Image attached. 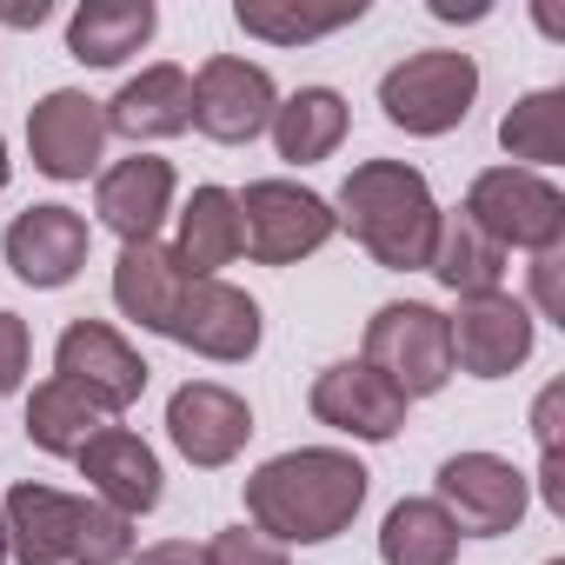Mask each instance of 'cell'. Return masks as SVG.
I'll return each instance as SVG.
<instances>
[{
    "instance_id": "6da1fadb",
    "label": "cell",
    "mask_w": 565,
    "mask_h": 565,
    "mask_svg": "<svg viewBox=\"0 0 565 565\" xmlns=\"http://www.w3.org/2000/svg\"><path fill=\"white\" fill-rule=\"evenodd\" d=\"M373 472L347 446H294L246 479V519L273 545H327L366 505Z\"/></svg>"
},
{
    "instance_id": "7a4b0ae2",
    "label": "cell",
    "mask_w": 565,
    "mask_h": 565,
    "mask_svg": "<svg viewBox=\"0 0 565 565\" xmlns=\"http://www.w3.org/2000/svg\"><path fill=\"white\" fill-rule=\"evenodd\" d=\"M333 220L373 253L386 273H426L439 239V200L433 180L406 160H360L333 200Z\"/></svg>"
},
{
    "instance_id": "3957f363",
    "label": "cell",
    "mask_w": 565,
    "mask_h": 565,
    "mask_svg": "<svg viewBox=\"0 0 565 565\" xmlns=\"http://www.w3.org/2000/svg\"><path fill=\"white\" fill-rule=\"evenodd\" d=\"M479 100V61L459 54V47H426V54H406L399 67H386L380 81V107L399 134L413 140H439L452 127H466Z\"/></svg>"
},
{
    "instance_id": "277c9868",
    "label": "cell",
    "mask_w": 565,
    "mask_h": 565,
    "mask_svg": "<svg viewBox=\"0 0 565 565\" xmlns=\"http://www.w3.org/2000/svg\"><path fill=\"white\" fill-rule=\"evenodd\" d=\"M360 360L413 406V399H433L446 393L452 380V340H446V313L426 307V300H386L373 320H366V347Z\"/></svg>"
},
{
    "instance_id": "5b68a950",
    "label": "cell",
    "mask_w": 565,
    "mask_h": 565,
    "mask_svg": "<svg viewBox=\"0 0 565 565\" xmlns=\"http://www.w3.org/2000/svg\"><path fill=\"white\" fill-rule=\"evenodd\" d=\"M499 253H545L565 246V193L552 186V173H525V167H486L466 186L459 206Z\"/></svg>"
},
{
    "instance_id": "8992f818",
    "label": "cell",
    "mask_w": 565,
    "mask_h": 565,
    "mask_svg": "<svg viewBox=\"0 0 565 565\" xmlns=\"http://www.w3.org/2000/svg\"><path fill=\"white\" fill-rule=\"evenodd\" d=\"M233 200H239V253L259 266H300L340 233L333 200H320L300 180H253Z\"/></svg>"
},
{
    "instance_id": "52a82bcc",
    "label": "cell",
    "mask_w": 565,
    "mask_h": 565,
    "mask_svg": "<svg viewBox=\"0 0 565 565\" xmlns=\"http://www.w3.org/2000/svg\"><path fill=\"white\" fill-rule=\"evenodd\" d=\"M147 373H153V366H147V360L127 347V333H114L107 320H74V327L54 340V380H67L100 419L140 406Z\"/></svg>"
},
{
    "instance_id": "ba28073f",
    "label": "cell",
    "mask_w": 565,
    "mask_h": 565,
    "mask_svg": "<svg viewBox=\"0 0 565 565\" xmlns=\"http://www.w3.org/2000/svg\"><path fill=\"white\" fill-rule=\"evenodd\" d=\"M433 499L452 512L459 539H499V532H519L525 505H532V479L499 459V452H452L433 479Z\"/></svg>"
},
{
    "instance_id": "9c48e42d",
    "label": "cell",
    "mask_w": 565,
    "mask_h": 565,
    "mask_svg": "<svg viewBox=\"0 0 565 565\" xmlns=\"http://www.w3.org/2000/svg\"><path fill=\"white\" fill-rule=\"evenodd\" d=\"M273 107H279V87L259 61H239V54H213L200 74H193V134L220 140V147H246L273 127Z\"/></svg>"
},
{
    "instance_id": "30bf717a",
    "label": "cell",
    "mask_w": 565,
    "mask_h": 565,
    "mask_svg": "<svg viewBox=\"0 0 565 565\" xmlns=\"http://www.w3.org/2000/svg\"><path fill=\"white\" fill-rule=\"evenodd\" d=\"M259 333H266L259 300L239 294V287H226V279H186L180 307H173V327H167V340H180L186 353H200L213 366L253 360L259 353Z\"/></svg>"
},
{
    "instance_id": "8fae6325",
    "label": "cell",
    "mask_w": 565,
    "mask_h": 565,
    "mask_svg": "<svg viewBox=\"0 0 565 565\" xmlns=\"http://www.w3.org/2000/svg\"><path fill=\"white\" fill-rule=\"evenodd\" d=\"M446 340H452V373L505 380L532 360L539 320L512 294H479V300H459V313H446Z\"/></svg>"
},
{
    "instance_id": "7c38bea8",
    "label": "cell",
    "mask_w": 565,
    "mask_h": 565,
    "mask_svg": "<svg viewBox=\"0 0 565 565\" xmlns=\"http://www.w3.org/2000/svg\"><path fill=\"white\" fill-rule=\"evenodd\" d=\"M167 439H173V452H180L186 466L220 472V466H233V459L246 452V439H253V406H246L233 386H220V380H186V386L167 399Z\"/></svg>"
},
{
    "instance_id": "4fadbf2b",
    "label": "cell",
    "mask_w": 565,
    "mask_h": 565,
    "mask_svg": "<svg viewBox=\"0 0 565 565\" xmlns=\"http://www.w3.org/2000/svg\"><path fill=\"white\" fill-rule=\"evenodd\" d=\"M87 246H94V233H87V213H74V206H61V200L14 213L8 239H0V253H8L14 279H21V287H34V294L74 287V279H81V266H87Z\"/></svg>"
},
{
    "instance_id": "5bb4252c",
    "label": "cell",
    "mask_w": 565,
    "mask_h": 565,
    "mask_svg": "<svg viewBox=\"0 0 565 565\" xmlns=\"http://www.w3.org/2000/svg\"><path fill=\"white\" fill-rule=\"evenodd\" d=\"M28 153L47 180H87L100 173V153H107V114L94 94L81 87H54L34 100L28 114Z\"/></svg>"
},
{
    "instance_id": "9a60e30c",
    "label": "cell",
    "mask_w": 565,
    "mask_h": 565,
    "mask_svg": "<svg viewBox=\"0 0 565 565\" xmlns=\"http://www.w3.org/2000/svg\"><path fill=\"white\" fill-rule=\"evenodd\" d=\"M307 406H313L320 426H333V433H347V439H366V446H386V439L406 433V399H399L366 360H333V366L313 380Z\"/></svg>"
},
{
    "instance_id": "2e32d148",
    "label": "cell",
    "mask_w": 565,
    "mask_h": 565,
    "mask_svg": "<svg viewBox=\"0 0 565 565\" xmlns=\"http://www.w3.org/2000/svg\"><path fill=\"white\" fill-rule=\"evenodd\" d=\"M173 193H180L173 160L134 153V160L100 167V180H94V213H100L107 233H120V246H140V239H160V226H167V213H173Z\"/></svg>"
},
{
    "instance_id": "e0dca14e",
    "label": "cell",
    "mask_w": 565,
    "mask_h": 565,
    "mask_svg": "<svg viewBox=\"0 0 565 565\" xmlns=\"http://www.w3.org/2000/svg\"><path fill=\"white\" fill-rule=\"evenodd\" d=\"M74 466H81V479L94 486V499L114 505V512H127V519L153 512L160 492H167V472H160L153 446H147L140 433H127V426H100V433L74 452Z\"/></svg>"
},
{
    "instance_id": "ac0fdd59",
    "label": "cell",
    "mask_w": 565,
    "mask_h": 565,
    "mask_svg": "<svg viewBox=\"0 0 565 565\" xmlns=\"http://www.w3.org/2000/svg\"><path fill=\"white\" fill-rule=\"evenodd\" d=\"M81 492L21 479L0 499V525H8V558L21 565H74V532H81Z\"/></svg>"
},
{
    "instance_id": "d6986e66",
    "label": "cell",
    "mask_w": 565,
    "mask_h": 565,
    "mask_svg": "<svg viewBox=\"0 0 565 565\" xmlns=\"http://www.w3.org/2000/svg\"><path fill=\"white\" fill-rule=\"evenodd\" d=\"M107 114V134L134 140V147H153V140H173L193 127V74L173 67V61H153L140 67L114 100H100Z\"/></svg>"
},
{
    "instance_id": "ffe728a7",
    "label": "cell",
    "mask_w": 565,
    "mask_h": 565,
    "mask_svg": "<svg viewBox=\"0 0 565 565\" xmlns=\"http://www.w3.org/2000/svg\"><path fill=\"white\" fill-rule=\"evenodd\" d=\"M153 28H160L153 0H81L67 14V54L81 67H120L153 41Z\"/></svg>"
},
{
    "instance_id": "44dd1931",
    "label": "cell",
    "mask_w": 565,
    "mask_h": 565,
    "mask_svg": "<svg viewBox=\"0 0 565 565\" xmlns=\"http://www.w3.org/2000/svg\"><path fill=\"white\" fill-rule=\"evenodd\" d=\"M180 287H186V273H180L173 246H160V239L120 246V259H114V307L134 327L167 333L173 327V307H180Z\"/></svg>"
},
{
    "instance_id": "7402d4cb",
    "label": "cell",
    "mask_w": 565,
    "mask_h": 565,
    "mask_svg": "<svg viewBox=\"0 0 565 565\" xmlns=\"http://www.w3.org/2000/svg\"><path fill=\"white\" fill-rule=\"evenodd\" d=\"M173 259L186 279H220V266L239 259V200L226 186H193V200L180 206Z\"/></svg>"
},
{
    "instance_id": "603a6c76",
    "label": "cell",
    "mask_w": 565,
    "mask_h": 565,
    "mask_svg": "<svg viewBox=\"0 0 565 565\" xmlns=\"http://www.w3.org/2000/svg\"><path fill=\"white\" fill-rule=\"evenodd\" d=\"M426 273L452 300H479V294H505V253L466 220V213H439V239H433V259Z\"/></svg>"
},
{
    "instance_id": "cb8c5ba5",
    "label": "cell",
    "mask_w": 565,
    "mask_h": 565,
    "mask_svg": "<svg viewBox=\"0 0 565 565\" xmlns=\"http://www.w3.org/2000/svg\"><path fill=\"white\" fill-rule=\"evenodd\" d=\"M347 100L333 94V87H300V94H287L273 107V147H279V160H294V167H313V160H327V153H340V140H347Z\"/></svg>"
},
{
    "instance_id": "d4e9b609",
    "label": "cell",
    "mask_w": 565,
    "mask_h": 565,
    "mask_svg": "<svg viewBox=\"0 0 565 565\" xmlns=\"http://www.w3.org/2000/svg\"><path fill=\"white\" fill-rule=\"evenodd\" d=\"M499 147H505V167H525V173L565 167V87L519 94L499 120Z\"/></svg>"
},
{
    "instance_id": "484cf974",
    "label": "cell",
    "mask_w": 565,
    "mask_h": 565,
    "mask_svg": "<svg viewBox=\"0 0 565 565\" xmlns=\"http://www.w3.org/2000/svg\"><path fill=\"white\" fill-rule=\"evenodd\" d=\"M459 525L439 499H399L380 525V565H452Z\"/></svg>"
},
{
    "instance_id": "4316f807",
    "label": "cell",
    "mask_w": 565,
    "mask_h": 565,
    "mask_svg": "<svg viewBox=\"0 0 565 565\" xmlns=\"http://www.w3.org/2000/svg\"><path fill=\"white\" fill-rule=\"evenodd\" d=\"M366 14V0H340V8H287V0H239L233 21L253 34V41H273V47H307V41H327L340 28H353Z\"/></svg>"
},
{
    "instance_id": "83f0119b",
    "label": "cell",
    "mask_w": 565,
    "mask_h": 565,
    "mask_svg": "<svg viewBox=\"0 0 565 565\" xmlns=\"http://www.w3.org/2000/svg\"><path fill=\"white\" fill-rule=\"evenodd\" d=\"M94 433H100V413H94L67 380H41V386L28 393V439H34L41 452L74 459Z\"/></svg>"
},
{
    "instance_id": "f1b7e54d",
    "label": "cell",
    "mask_w": 565,
    "mask_h": 565,
    "mask_svg": "<svg viewBox=\"0 0 565 565\" xmlns=\"http://www.w3.org/2000/svg\"><path fill=\"white\" fill-rule=\"evenodd\" d=\"M134 558V519L87 499L81 505V532H74V565H127Z\"/></svg>"
},
{
    "instance_id": "f546056e",
    "label": "cell",
    "mask_w": 565,
    "mask_h": 565,
    "mask_svg": "<svg viewBox=\"0 0 565 565\" xmlns=\"http://www.w3.org/2000/svg\"><path fill=\"white\" fill-rule=\"evenodd\" d=\"M206 565H294V558H287V545H273L246 525H226L206 539Z\"/></svg>"
},
{
    "instance_id": "4dcf8cb0",
    "label": "cell",
    "mask_w": 565,
    "mask_h": 565,
    "mask_svg": "<svg viewBox=\"0 0 565 565\" xmlns=\"http://www.w3.org/2000/svg\"><path fill=\"white\" fill-rule=\"evenodd\" d=\"M532 307H539V320L565 327V246L532 253Z\"/></svg>"
},
{
    "instance_id": "1f68e13d",
    "label": "cell",
    "mask_w": 565,
    "mask_h": 565,
    "mask_svg": "<svg viewBox=\"0 0 565 565\" xmlns=\"http://www.w3.org/2000/svg\"><path fill=\"white\" fill-rule=\"evenodd\" d=\"M28 360H34L28 320L0 307V393H21V386H28Z\"/></svg>"
},
{
    "instance_id": "d6a6232c",
    "label": "cell",
    "mask_w": 565,
    "mask_h": 565,
    "mask_svg": "<svg viewBox=\"0 0 565 565\" xmlns=\"http://www.w3.org/2000/svg\"><path fill=\"white\" fill-rule=\"evenodd\" d=\"M532 439H539V452H565V380H552L532 399Z\"/></svg>"
},
{
    "instance_id": "836d02e7",
    "label": "cell",
    "mask_w": 565,
    "mask_h": 565,
    "mask_svg": "<svg viewBox=\"0 0 565 565\" xmlns=\"http://www.w3.org/2000/svg\"><path fill=\"white\" fill-rule=\"evenodd\" d=\"M127 565H206V545H193V539H160V545L134 552Z\"/></svg>"
},
{
    "instance_id": "e575fe53",
    "label": "cell",
    "mask_w": 565,
    "mask_h": 565,
    "mask_svg": "<svg viewBox=\"0 0 565 565\" xmlns=\"http://www.w3.org/2000/svg\"><path fill=\"white\" fill-rule=\"evenodd\" d=\"M539 499H545V512L565 519V452H539Z\"/></svg>"
},
{
    "instance_id": "d590c367",
    "label": "cell",
    "mask_w": 565,
    "mask_h": 565,
    "mask_svg": "<svg viewBox=\"0 0 565 565\" xmlns=\"http://www.w3.org/2000/svg\"><path fill=\"white\" fill-rule=\"evenodd\" d=\"M0 21H8V28H47L54 0H0Z\"/></svg>"
},
{
    "instance_id": "8d00e7d4",
    "label": "cell",
    "mask_w": 565,
    "mask_h": 565,
    "mask_svg": "<svg viewBox=\"0 0 565 565\" xmlns=\"http://www.w3.org/2000/svg\"><path fill=\"white\" fill-rule=\"evenodd\" d=\"M433 21H486L492 14V0H426Z\"/></svg>"
},
{
    "instance_id": "74e56055",
    "label": "cell",
    "mask_w": 565,
    "mask_h": 565,
    "mask_svg": "<svg viewBox=\"0 0 565 565\" xmlns=\"http://www.w3.org/2000/svg\"><path fill=\"white\" fill-rule=\"evenodd\" d=\"M8 180H14V160H8V134H0V193H8Z\"/></svg>"
},
{
    "instance_id": "f35d334b",
    "label": "cell",
    "mask_w": 565,
    "mask_h": 565,
    "mask_svg": "<svg viewBox=\"0 0 565 565\" xmlns=\"http://www.w3.org/2000/svg\"><path fill=\"white\" fill-rule=\"evenodd\" d=\"M0 565H8V525H0Z\"/></svg>"
},
{
    "instance_id": "ab89813d",
    "label": "cell",
    "mask_w": 565,
    "mask_h": 565,
    "mask_svg": "<svg viewBox=\"0 0 565 565\" xmlns=\"http://www.w3.org/2000/svg\"><path fill=\"white\" fill-rule=\"evenodd\" d=\"M545 565H565V558H545Z\"/></svg>"
}]
</instances>
